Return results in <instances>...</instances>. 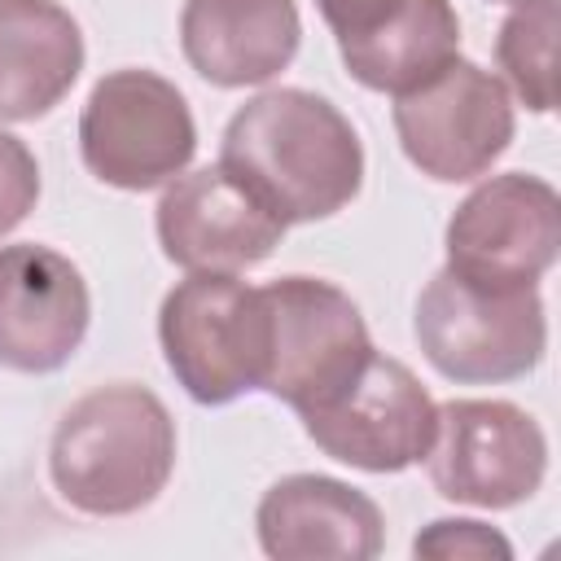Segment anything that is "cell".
Segmentation results:
<instances>
[{"label":"cell","mask_w":561,"mask_h":561,"mask_svg":"<svg viewBox=\"0 0 561 561\" xmlns=\"http://www.w3.org/2000/svg\"><path fill=\"white\" fill-rule=\"evenodd\" d=\"M219 167L289 228L329 219L355 202L364 145L333 101L302 88H272L228 118Z\"/></svg>","instance_id":"6da1fadb"},{"label":"cell","mask_w":561,"mask_h":561,"mask_svg":"<svg viewBox=\"0 0 561 561\" xmlns=\"http://www.w3.org/2000/svg\"><path fill=\"white\" fill-rule=\"evenodd\" d=\"M175 469V421L167 403L131 381L96 386L75 399L48 443L57 495L88 517L149 508Z\"/></svg>","instance_id":"7a4b0ae2"},{"label":"cell","mask_w":561,"mask_h":561,"mask_svg":"<svg viewBox=\"0 0 561 561\" xmlns=\"http://www.w3.org/2000/svg\"><path fill=\"white\" fill-rule=\"evenodd\" d=\"M416 342L456 386L526 377L548 346L539 289H478L456 272H434L416 298Z\"/></svg>","instance_id":"3957f363"},{"label":"cell","mask_w":561,"mask_h":561,"mask_svg":"<svg viewBox=\"0 0 561 561\" xmlns=\"http://www.w3.org/2000/svg\"><path fill=\"white\" fill-rule=\"evenodd\" d=\"M158 342L188 399L232 403L263 381V298L237 272H188L162 298Z\"/></svg>","instance_id":"277c9868"},{"label":"cell","mask_w":561,"mask_h":561,"mask_svg":"<svg viewBox=\"0 0 561 561\" xmlns=\"http://www.w3.org/2000/svg\"><path fill=\"white\" fill-rule=\"evenodd\" d=\"M263 298V381L294 412L333 399L373 355L368 324L351 294L316 276H280L259 285Z\"/></svg>","instance_id":"5b68a950"},{"label":"cell","mask_w":561,"mask_h":561,"mask_svg":"<svg viewBox=\"0 0 561 561\" xmlns=\"http://www.w3.org/2000/svg\"><path fill=\"white\" fill-rule=\"evenodd\" d=\"M197 149V123L184 92L153 70H110L83 101L79 153L83 167L127 193L171 184Z\"/></svg>","instance_id":"8992f818"},{"label":"cell","mask_w":561,"mask_h":561,"mask_svg":"<svg viewBox=\"0 0 561 561\" xmlns=\"http://www.w3.org/2000/svg\"><path fill=\"white\" fill-rule=\"evenodd\" d=\"M561 250V197L548 180L504 171L447 219V272L478 289H535Z\"/></svg>","instance_id":"52a82bcc"},{"label":"cell","mask_w":561,"mask_h":561,"mask_svg":"<svg viewBox=\"0 0 561 561\" xmlns=\"http://www.w3.org/2000/svg\"><path fill=\"white\" fill-rule=\"evenodd\" d=\"M425 465L443 500L513 508L539 491L548 473V438L539 421L508 399H451L438 408Z\"/></svg>","instance_id":"ba28073f"},{"label":"cell","mask_w":561,"mask_h":561,"mask_svg":"<svg viewBox=\"0 0 561 561\" xmlns=\"http://www.w3.org/2000/svg\"><path fill=\"white\" fill-rule=\"evenodd\" d=\"M394 131L421 175L438 184L478 180L513 140V101L491 70L456 57L421 88L394 96Z\"/></svg>","instance_id":"9c48e42d"},{"label":"cell","mask_w":561,"mask_h":561,"mask_svg":"<svg viewBox=\"0 0 561 561\" xmlns=\"http://www.w3.org/2000/svg\"><path fill=\"white\" fill-rule=\"evenodd\" d=\"M307 438L364 473H399L425 460L438 425V403L416 381V373L390 355H368V364L320 408L298 412Z\"/></svg>","instance_id":"30bf717a"},{"label":"cell","mask_w":561,"mask_h":561,"mask_svg":"<svg viewBox=\"0 0 561 561\" xmlns=\"http://www.w3.org/2000/svg\"><path fill=\"white\" fill-rule=\"evenodd\" d=\"M342 66L373 92L403 96L460 53L451 0H316Z\"/></svg>","instance_id":"8fae6325"},{"label":"cell","mask_w":561,"mask_h":561,"mask_svg":"<svg viewBox=\"0 0 561 561\" xmlns=\"http://www.w3.org/2000/svg\"><path fill=\"white\" fill-rule=\"evenodd\" d=\"M92 320L83 272L48 245L0 250V368L57 373L79 351Z\"/></svg>","instance_id":"7c38bea8"},{"label":"cell","mask_w":561,"mask_h":561,"mask_svg":"<svg viewBox=\"0 0 561 561\" xmlns=\"http://www.w3.org/2000/svg\"><path fill=\"white\" fill-rule=\"evenodd\" d=\"M285 237V224L259 206L219 162L180 171L158 202L162 254L184 272H245Z\"/></svg>","instance_id":"4fadbf2b"},{"label":"cell","mask_w":561,"mask_h":561,"mask_svg":"<svg viewBox=\"0 0 561 561\" xmlns=\"http://www.w3.org/2000/svg\"><path fill=\"white\" fill-rule=\"evenodd\" d=\"M254 526L272 561H373L386 543L381 508L351 482L324 473L272 482Z\"/></svg>","instance_id":"5bb4252c"},{"label":"cell","mask_w":561,"mask_h":561,"mask_svg":"<svg viewBox=\"0 0 561 561\" xmlns=\"http://www.w3.org/2000/svg\"><path fill=\"white\" fill-rule=\"evenodd\" d=\"M302 39L294 0H184V61L215 88H254L276 79Z\"/></svg>","instance_id":"9a60e30c"},{"label":"cell","mask_w":561,"mask_h":561,"mask_svg":"<svg viewBox=\"0 0 561 561\" xmlns=\"http://www.w3.org/2000/svg\"><path fill=\"white\" fill-rule=\"evenodd\" d=\"M83 70V31L57 0H0V123L44 118Z\"/></svg>","instance_id":"2e32d148"},{"label":"cell","mask_w":561,"mask_h":561,"mask_svg":"<svg viewBox=\"0 0 561 561\" xmlns=\"http://www.w3.org/2000/svg\"><path fill=\"white\" fill-rule=\"evenodd\" d=\"M557 0H522L495 35V61L504 79L535 114L557 105Z\"/></svg>","instance_id":"e0dca14e"},{"label":"cell","mask_w":561,"mask_h":561,"mask_svg":"<svg viewBox=\"0 0 561 561\" xmlns=\"http://www.w3.org/2000/svg\"><path fill=\"white\" fill-rule=\"evenodd\" d=\"M412 552L416 557H434V561H491V557H500V561H508L513 557V543L500 535V530H491L486 522H473V517H438V522H430L416 539H412Z\"/></svg>","instance_id":"ac0fdd59"},{"label":"cell","mask_w":561,"mask_h":561,"mask_svg":"<svg viewBox=\"0 0 561 561\" xmlns=\"http://www.w3.org/2000/svg\"><path fill=\"white\" fill-rule=\"evenodd\" d=\"M39 202V162L26 140L0 131V237L13 232Z\"/></svg>","instance_id":"d6986e66"},{"label":"cell","mask_w":561,"mask_h":561,"mask_svg":"<svg viewBox=\"0 0 561 561\" xmlns=\"http://www.w3.org/2000/svg\"><path fill=\"white\" fill-rule=\"evenodd\" d=\"M500 4H522V0H500Z\"/></svg>","instance_id":"ffe728a7"}]
</instances>
